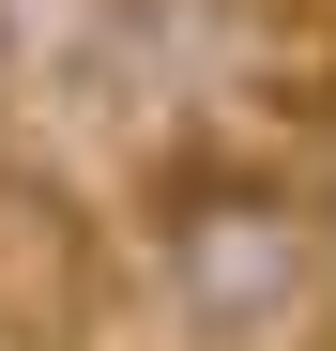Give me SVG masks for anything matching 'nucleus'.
<instances>
[{
	"label": "nucleus",
	"mask_w": 336,
	"mask_h": 351,
	"mask_svg": "<svg viewBox=\"0 0 336 351\" xmlns=\"http://www.w3.org/2000/svg\"><path fill=\"white\" fill-rule=\"evenodd\" d=\"M0 107H16V31H0Z\"/></svg>",
	"instance_id": "nucleus-2"
},
{
	"label": "nucleus",
	"mask_w": 336,
	"mask_h": 351,
	"mask_svg": "<svg viewBox=\"0 0 336 351\" xmlns=\"http://www.w3.org/2000/svg\"><path fill=\"white\" fill-rule=\"evenodd\" d=\"M153 275L199 336H275L321 290V214L291 184H245V168H184L153 199Z\"/></svg>",
	"instance_id": "nucleus-1"
}]
</instances>
